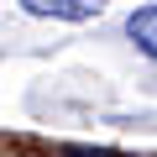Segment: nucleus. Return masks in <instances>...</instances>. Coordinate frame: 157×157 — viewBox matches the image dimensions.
<instances>
[{
  "mask_svg": "<svg viewBox=\"0 0 157 157\" xmlns=\"http://www.w3.org/2000/svg\"><path fill=\"white\" fill-rule=\"evenodd\" d=\"M32 16H63V21H89L105 11V0H21Z\"/></svg>",
  "mask_w": 157,
  "mask_h": 157,
  "instance_id": "f257e3e1",
  "label": "nucleus"
},
{
  "mask_svg": "<svg viewBox=\"0 0 157 157\" xmlns=\"http://www.w3.org/2000/svg\"><path fill=\"white\" fill-rule=\"evenodd\" d=\"M126 32H131V42H136L147 58H157V6H141V11H131Z\"/></svg>",
  "mask_w": 157,
  "mask_h": 157,
  "instance_id": "f03ea898",
  "label": "nucleus"
}]
</instances>
